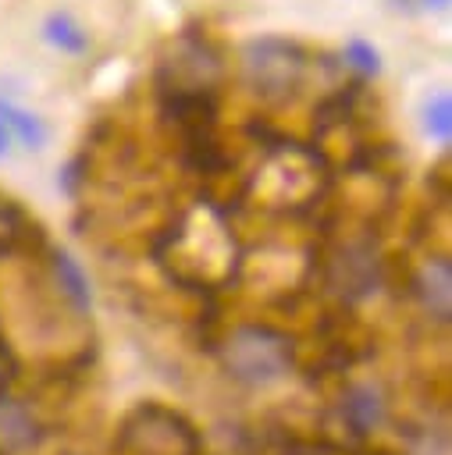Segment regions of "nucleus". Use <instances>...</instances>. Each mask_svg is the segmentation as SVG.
<instances>
[{
  "label": "nucleus",
  "instance_id": "1",
  "mask_svg": "<svg viewBox=\"0 0 452 455\" xmlns=\"http://www.w3.org/2000/svg\"><path fill=\"white\" fill-rule=\"evenodd\" d=\"M288 363H292L288 338L270 331V327H242L224 345L228 373L242 384H253V387L281 380L288 373Z\"/></svg>",
  "mask_w": 452,
  "mask_h": 455
},
{
  "label": "nucleus",
  "instance_id": "2",
  "mask_svg": "<svg viewBox=\"0 0 452 455\" xmlns=\"http://www.w3.org/2000/svg\"><path fill=\"white\" fill-rule=\"evenodd\" d=\"M249 71L263 92H288L303 75V57L292 43L263 39L249 46Z\"/></svg>",
  "mask_w": 452,
  "mask_h": 455
},
{
  "label": "nucleus",
  "instance_id": "3",
  "mask_svg": "<svg viewBox=\"0 0 452 455\" xmlns=\"http://www.w3.org/2000/svg\"><path fill=\"white\" fill-rule=\"evenodd\" d=\"M452 267L448 259H427L424 270L416 274V295L424 302V309L434 316V320H448V309H452Z\"/></svg>",
  "mask_w": 452,
  "mask_h": 455
},
{
  "label": "nucleus",
  "instance_id": "4",
  "mask_svg": "<svg viewBox=\"0 0 452 455\" xmlns=\"http://www.w3.org/2000/svg\"><path fill=\"white\" fill-rule=\"evenodd\" d=\"M342 416H345V423H349L352 430H359V434L374 430V427L384 419V402H381L377 387H374V384H356V387L345 395Z\"/></svg>",
  "mask_w": 452,
  "mask_h": 455
},
{
  "label": "nucleus",
  "instance_id": "5",
  "mask_svg": "<svg viewBox=\"0 0 452 455\" xmlns=\"http://www.w3.org/2000/svg\"><path fill=\"white\" fill-rule=\"evenodd\" d=\"M36 444V423L32 416L14 405V402H0V451L14 455Z\"/></svg>",
  "mask_w": 452,
  "mask_h": 455
},
{
  "label": "nucleus",
  "instance_id": "6",
  "mask_svg": "<svg viewBox=\"0 0 452 455\" xmlns=\"http://www.w3.org/2000/svg\"><path fill=\"white\" fill-rule=\"evenodd\" d=\"M43 36H46V43H53L61 53H85V50H89L85 28H82L68 11H53V14L46 18V25H43Z\"/></svg>",
  "mask_w": 452,
  "mask_h": 455
},
{
  "label": "nucleus",
  "instance_id": "7",
  "mask_svg": "<svg viewBox=\"0 0 452 455\" xmlns=\"http://www.w3.org/2000/svg\"><path fill=\"white\" fill-rule=\"evenodd\" d=\"M53 270H57V281H61V288H64V295L78 306V309H89V302H93V295H89V281H85V274H82V267L68 256V252H57L53 256Z\"/></svg>",
  "mask_w": 452,
  "mask_h": 455
},
{
  "label": "nucleus",
  "instance_id": "8",
  "mask_svg": "<svg viewBox=\"0 0 452 455\" xmlns=\"http://www.w3.org/2000/svg\"><path fill=\"white\" fill-rule=\"evenodd\" d=\"M0 121L7 124V132H14L28 149H39L46 142V128L39 117H32L28 110H18L11 103H0Z\"/></svg>",
  "mask_w": 452,
  "mask_h": 455
},
{
  "label": "nucleus",
  "instance_id": "9",
  "mask_svg": "<svg viewBox=\"0 0 452 455\" xmlns=\"http://www.w3.org/2000/svg\"><path fill=\"white\" fill-rule=\"evenodd\" d=\"M424 128H427L431 139L448 142V135H452V107H448V96H445V92H438V96L427 103V110H424Z\"/></svg>",
  "mask_w": 452,
  "mask_h": 455
},
{
  "label": "nucleus",
  "instance_id": "10",
  "mask_svg": "<svg viewBox=\"0 0 452 455\" xmlns=\"http://www.w3.org/2000/svg\"><path fill=\"white\" fill-rule=\"evenodd\" d=\"M345 60L349 64H356L359 71H367V75H374L381 64H377V50L370 46V43H363V39H352L349 46H345Z\"/></svg>",
  "mask_w": 452,
  "mask_h": 455
},
{
  "label": "nucleus",
  "instance_id": "11",
  "mask_svg": "<svg viewBox=\"0 0 452 455\" xmlns=\"http://www.w3.org/2000/svg\"><path fill=\"white\" fill-rule=\"evenodd\" d=\"M7 146H11V132H7V124L0 121V156L7 153Z\"/></svg>",
  "mask_w": 452,
  "mask_h": 455
},
{
  "label": "nucleus",
  "instance_id": "12",
  "mask_svg": "<svg viewBox=\"0 0 452 455\" xmlns=\"http://www.w3.org/2000/svg\"><path fill=\"white\" fill-rule=\"evenodd\" d=\"M424 4H427V7H438V11H441V7H448V0H424Z\"/></svg>",
  "mask_w": 452,
  "mask_h": 455
}]
</instances>
